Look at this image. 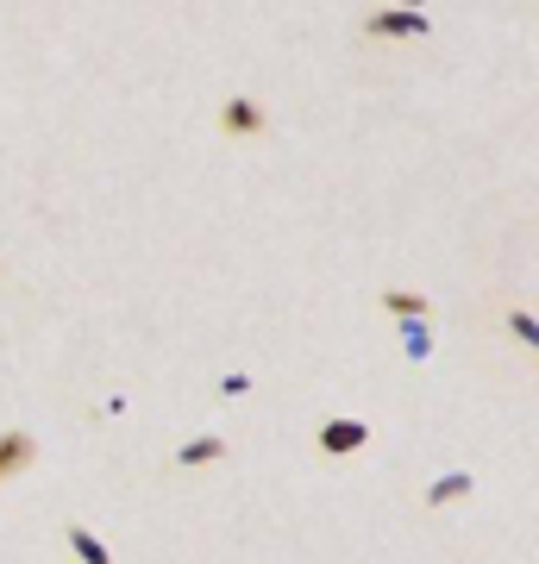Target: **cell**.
<instances>
[{
    "mask_svg": "<svg viewBox=\"0 0 539 564\" xmlns=\"http://www.w3.org/2000/svg\"><path fill=\"white\" fill-rule=\"evenodd\" d=\"M314 445L326 452V458H352L358 445H370V426H364V421H326Z\"/></svg>",
    "mask_w": 539,
    "mask_h": 564,
    "instance_id": "6da1fadb",
    "label": "cell"
},
{
    "mask_svg": "<svg viewBox=\"0 0 539 564\" xmlns=\"http://www.w3.org/2000/svg\"><path fill=\"white\" fill-rule=\"evenodd\" d=\"M364 32H377V39H420V32H427V13H408V7H396V13L364 20Z\"/></svg>",
    "mask_w": 539,
    "mask_h": 564,
    "instance_id": "7a4b0ae2",
    "label": "cell"
},
{
    "mask_svg": "<svg viewBox=\"0 0 539 564\" xmlns=\"http://www.w3.org/2000/svg\"><path fill=\"white\" fill-rule=\"evenodd\" d=\"M32 458H39V440H32V433H0V484L20 477Z\"/></svg>",
    "mask_w": 539,
    "mask_h": 564,
    "instance_id": "3957f363",
    "label": "cell"
},
{
    "mask_svg": "<svg viewBox=\"0 0 539 564\" xmlns=\"http://www.w3.org/2000/svg\"><path fill=\"white\" fill-rule=\"evenodd\" d=\"M220 126L233 132V139H251V132H263V107L258 101H245V95H233L220 113Z\"/></svg>",
    "mask_w": 539,
    "mask_h": 564,
    "instance_id": "277c9868",
    "label": "cell"
},
{
    "mask_svg": "<svg viewBox=\"0 0 539 564\" xmlns=\"http://www.w3.org/2000/svg\"><path fill=\"white\" fill-rule=\"evenodd\" d=\"M63 540L76 545V558H82V564H114V552H107V545H100L95 533H88V527H69Z\"/></svg>",
    "mask_w": 539,
    "mask_h": 564,
    "instance_id": "5b68a950",
    "label": "cell"
},
{
    "mask_svg": "<svg viewBox=\"0 0 539 564\" xmlns=\"http://www.w3.org/2000/svg\"><path fill=\"white\" fill-rule=\"evenodd\" d=\"M382 307H389L396 321H427V295H408V289H389V295H382Z\"/></svg>",
    "mask_w": 539,
    "mask_h": 564,
    "instance_id": "8992f818",
    "label": "cell"
},
{
    "mask_svg": "<svg viewBox=\"0 0 539 564\" xmlns=\"http://www.w3.org/2000/svg\"><path fill=\"white\" fill-rule=\"evenodd\" d=\"M459 496H471V477H464V470H452V477H440V484L427 489V502H433V508L459 502Z\"/></svg>",
    "mask_w": 539,
    "mask_h": 564,
    "instance_id": "52a82bcc",
    "label": "cell"
},
{
    "mask_svg": "<svg viewBox=\"0 0 539 564\" xmlns=\"http://www.w3.org/2000/svg\"><path fill=\"white\" fill-rule=\"evenodd\" d=\"M220 452H226L220 440H188V445H182V452H176V464H188V470H195V464H214V458H220Z\"/></svg>",
    "mask_w": 539,
    "mask_h": 564,
    "instance_id": "ba28073f",
    "label": "cell"
},
{
    "mask_svg": "<svg viewBox=\"0 0 539 564\" xmlns=\"http://www.w3.org/2000/svg\"><path fill=\"white\" fill-rule=\"evenodd\" d=\"M401 345H408V358H427V351H433V339H427V326H420V321L401 326Z\"/></svg>",
    "mask_w": 539,
    "mask_h": 564,
    "instance_id": "9c48e42d",
    "label": "cell"
},
{
    "mask_svg": "<svg viewBox=\"0 0 539 564\" xmlns=\"http://www.w3.org/2000/svg\"><path fill=\"white\" fill-rule=\"evenodd\" d=\"M401 7H408V13H420V0H401Z\"/></svg>",
    "mask_w": 539,
    "mask_h": 564,
    "instance_id": "30bf717a",
    "label": "cell"
}]
</instances>
